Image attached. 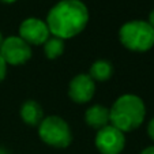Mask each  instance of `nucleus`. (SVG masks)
<instances>
[{
  "label": "nucleus",
  "instance_id": "obj_18",
  "mask_svg": "<svg viewBox=\"0 0 154 154\" xmlns=\"http://www.w3.org/2000/svg\"><path fill=\"white\" fill-rule=\"evenodd\" d=\"M3 41H4V37H3V33L0 32V48H2V44H3Z\"/></svg>",
  "mask_w": 154,
  "mask_h": 154
},
{
  "label": "nucleus",
  "instance_id": "obj_5",
  "mask_svg": "<svg viewBox=\"0 0 154 154\" xmlns=\"http://www.w3.org/2000/svg\"><path fill=\"white\" fill-rule=\"evenodd\" d=\"M0 55L7 66H22L32 57V47L19 35H11L4 38L0 48Z\"/></svg>",
  "mask_w": 154,
  "mask_h": 154
},
{
  "label": "nucleus",
  "instance_id": "obj_3",
  "mask_svg": "<svg viewBox=\"0 0 154 154\" xmlns=\"http://www.w3.org/2000/svg\"><path fill=\"white\" fill-rule=\"evenodd\" d=\"M119 40L132 52H147L154 47V29L147 20H130L119 30Z\"/></svg>",
  "mask_w": 154,
  "mask_h": 154
},
{
  "label": "nucleus",
  "instance_id": "obj_2",
  "mask_svg": "<svg viewBox=\"0 0 154 154\" xmlns=\"http://www.w3.org/2000/svg\"><path fill=\"white\" fill-rule=\"evenodd\" d=\"M111 111V124L122 132H131L142 125L146 117V106L140 97L123 94L113 102Z\"/></svg>",
  "mask_w": 154,
  "mask_h": 154
},
{
  "label": "nucleus",
  "instance_id": "obj_10",
  "mask_svg": "<svg viewBox=\"0 0 154 154\" xmlns=\"http://www.w3.org/2000/svg\"><path fill=\"white\" fill-rule=\"evenodd\" d=\"M19 115L22 122L26 123L27 125H32V127H38L44 119L42 106L34 100H27L20 105Z\"/></svg>",
  "mask_w": 154,
  "mask_h": 154
},
{
  "label": "nucleus",
  "instance_id": "obj_15",
  "mask_svg": "<svg viewBox=\"0 0 154 154\" xmlns=\"http://www.w3.org/2000/svg\"><path fill=\"white\" fill-rule=\"evenodd\" d=\"M147 22H149V25H150V26L154 29V8L151 10L150 14H149V20H147Z\"/></svg>",
  "mask_w": 154,
  "mask_h": 154
},
{
  "label": "nucleus",
  "instance_id": "obj_8",
  "mask_svg": "<svg viewBox=\"0 0 154 154\" xmlns=\"http://www.w3.org/2000/svg\"><path fill=\"white\" fill-rule=\"evenodd\" d=\"M96 93V82L89 74H78L70 81L68 97L75 104H87Z\"/></svg>",
  "mask_w": 154,
  "mask_h": 154
},
{
  "label": "nucleus",
  "instance_id": "obj_11",
  "mask_svg": "<svg viewBox=\"0 0 154 154\" xmlns=\"http://www.w3.org/2000/svg\"><path fill=\"white\" fill-rule=\"evenodd\" d=\"M89 75L94 82L109 81L113 75V66H112L111 61L104 60V59L96 60L89 70Z\"/></svg>",
  "mask_w": 154,
  "mask_h": 154
},
{
  "label": "nucleus",
  "instance_id": "obj_16",
  "mask_svg": "<svg viewBox=\"0 0 154 154\" xmlns=\"http://www.w3.org/2000/svg\"><path fill=\"white\" fill-rule=\"evenodd\" d=\"M139 154H154V146H149V147L143 149Z\"/></svg>",
  "mask_w": 154,
  "mask_h": 154
},
{
  "label": "nucleus",
  "instance_id": "obj_1",
  "mask_svg": "<svg viewBox=\"0 0 154 154\" xmlns=\"http://www.w3.org/2000/svg\"><path fill=\"white\" fill-rule=\"evenodd\" d=\"M45 22L53 37L66 41L86 29L89 10L82 0H60L49 10Z\"/></svg>",
  "mask_w": 154,
  "mask_h": 154
},
{
  "label": "nucleus",
  "instance_id": "obj_14",
  "mask_svg": "<svg viewBox=\"0 0 154 154\" xmlns=\"http://www.w3.org/2000/svg\"><path fill=\"white\" fill-rule=\"evenodd\" d=\"M147 135L151 140L154 142V117H151L150 122L147 124Z\"/></svg>",
  "mask_w": 154,
  "mask_h": 154
},
{
  "label": "nucleus",
  "instance_id": "obj_6",
  "mask_svg": "<svg viewBox=\"0 0 154 154\" xmlns=\"http://www.w3.org/2000/svg\"><path fill=\"white\" fill-rule=\"evenodd\" d=\"M94 145L101 154H120L125 146V135L112 124L97 131Z\"/></svg>",
  "mask_w": 154,
  "mask_h": 154
},
{
  "label": "nucleus",
  "instance_id": "obj_17",
  "mask_svg": "<svg viewBox=\"0 0 154 154\" xmlns=\"http://www.w3.org/2000/svg\"><path fill=\"white\" fill-rule=\"evenodd\" d=\"M17 0H0V3H4V4H12L15 3Z\"/></svg>",
  "mask_w": 154,
  "mask_h": 154
},
{
  "label": "nucleus",
  "instance_id": "obj_12",
  "mask_svg": "<svg viewBox=\"0 0 154 154\" xmlns=\"http://www.w3.org/2000/svg\"><path fill=\"white\" fill-rule=\"evenodd\" d=\"M42 47H44V55H45V57L49 59V60H55V59L60 57L64 53V51H66V42L61 38L53 37L52 35V37H49L45 41V44H44Z\"/></svg>",
  "mask_w": 154,
  "mask_h": 154
},
{
  "label": "nucleus",
  "instance_id": "obj_9",
  "mask_svg": "<svg viewBox=\"0 0 154 154\" xmlns=\"http://www.w3.org/2000/svg\"><path fill=\"white\" fill-rule=\"evenodd\" d=\"M85 123L94 130H101L111 123V111L104 105H91L85 112Z\"/></svg>",
  "mask_w": 154,
  "mask_h": 154
},
{
  "label": "nucleus",
  "instance_id": "obj_4",
  "mask_svg": "<svg viewBox=\"0 0 154 154\" xmlns=\"http://www.w3.org/2000/svg\"><path fill=\"white\" fill-rule=\"evenodd\" d=\"M38 137L45 145L66 149L72 142V132L68 123L60 116H47L38 125Z\"/></svg>",
  "mask_w": 154,
  "mask_h": 154
},
{
  "label": "nucleus",
  "instance_id": "obj_7",
  "mask_svg": "<svg viewBox=\"0 0 154 154\" xmlns=\"http://www.w3.org/2000/svg\"><path fill=\"white\" fill-rule=\"evenodd\" d=\"M18 33H19V37L25 42L29 44L30 47L32 45H34V47L44 45L45 41L51 37L47 22L34 17L26 18V19L22 20L19 25V29H18Z\"/></svg>",
  "mask_w": 154,
  "mask_h": 154
},
{
  "label": "nucleus",
  "instance_id": "obj_13",
  "mask_svg": "<svg viewBox=\"0 0 154 154\" xmlns=\"http://www.w3.org/2000/svg\"><path fill=\"white\" fill-rule=\"evenodd\" d=\"M6 74H7V64L4 61V59L2 57V55H0V82L4 81Z\"/></svg>",
  "mask_w": 154,
  "mask_h": 154
}]
</instances>
